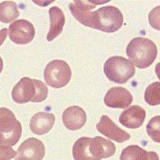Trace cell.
Segmentation results:
<instances>
[{
	"label": "cell",
	"mask_w": 160,
	"mask_h": 160,
	"mask_svg": "<svg viewBox=\"0 0 160 160\" xmlns=\"http://www.w3.org/2000/svg\"><path fill=\"white\" fill-rule=\"evenodd\" d=\"M50 17V29L47 35V41H52L59 35L65 25V15L58 7H52L48 11Z\"/></svg>",
	"instance_id": "2e32d148"
},
{
	"label": "cell",
	"mask_w": 160,
	"mask_h": 160,
	"mask_svg": "<svg viewBox=\"0 0 160 160\" xmlns=\"http://www.w3.org/2000/svg\"><path fill=\"white\" fill-rule=\"evenodd\" d=\"M55 123V116L52 113L39 112L31 119L30 128L34 134L41 135L47 133Z\"/></svg>",
	"instance_id": "9a60e30c"
},
{
	"label": "cell",
	"mask_w": 160,
	"mask_h": 160,
	"mask_svg": "<svg viewBox=\"0 0 160 160\" xmlns=\"http://www.w3.org/2000/svg\"><path fill=\"white\" fill-rule=\"evenodd\" d=\"M20 15L18 6L12 1H5L0 3V21L8 24L16 20Z\"/></svg>",
	"instance_id": "ac0fdd59"
},
{
	"label": "cell",
	"mask_w": 160,
	"mask_h": 160,
	"mask_svg": "<svg viewBox=\"0 0 160 160\" xmlns=\"http://www.w3.org/2000/svg\"><path fill=\"white\" fill-rule=\"evenodd\" d=\"M144 100L152 106L160 104V83L156 82L149 85L145 90Z\"/></svg>",
	"instance_id": "d6986e66"
},
{
	"label": "cell",
	"mask_w": 160,
	"mask_h": 160,
	"mask_svg": "<svg viewBox=\"0 0 160 160\" xmlns=\"http://www.w3.org/2000/svg\"><path fill=\"white\" fill-rule=\"evenodd\" d=\"M7 32H8V30H7V28H3L2 30H0V46L3 44L7 38Z\"/></svg>",
	"instance_id": "7402d4cb"
},
{
	"label": "cell",
	"mask_w": 160,
	"mask_h": 160,
	"mask_svg": "<svg viewBox=\"0 0 160 160\" xmlns=\"http://www.w3.org/2000/svg\"><path fill=\"white\" fill-rule=\"evenodd\" d=\"M72 75L69 65L63 60H55L49 62L44 71L46 83L54 88H61L70 81Z\"/></svg>",
	"instance_id": "52a82bcc"
},
{
	"label": "cell",
	"mask_w": 160,
	"mask_h": 160,
	"mask_svg": "<svg viewBox=\"0 0 160 160\" xmlns=\"http://www.w3.org/2000/svg\"><path fill=\"white\" fill-rule=\"evenodd\" d=\"M22 125L9 108H0V146L12 147L22 135Z\"/></svg>",
	"instance_id": "277c9868"
},
{
	"label": "cell",
	"mask_w": 160,
	"mask_h": 160,
	"mask_svg": "<svg viewBox=\"0 0 160 160\" xmlns=\"http://www.w3.org/2000/svg\"><path fill=\"white\" fill-rule=\"evenodd\" d=\"M9 34L11 40L14 43L26 45L33 39L35 30L30 22L20 19L14 21L9 26Z\"/></svg>",
	"instance_id": "ba28073f"
},
{
	"label": "cell",
	"mask_w": 160,
	"mask_h": 160,
	"mask_svg": "<svg viewBox=\"0 0 160 160\" xmlns=\"http://www.w3.org/2000/svg\"><path fill=\"white\" fill-rule=\"evenodd\" d=\"M86 114L78 106H71L63 112L62 121L65 128L71 131L81 129L86 122Z\"/></svg>",
	"instance_id": "5bb4252c"
},
{
	"label": "cell",
	"mask_w": 160,
	"mask_h": 160,
	"mask_svg": "<svg viewBox=\"0 0 160 160\" xmlns=\"http://www.w3.org/2000/svg\"><path fill=\"white\" fill-rule=\"evenodd\" d=\"M96 128L98 132L107 138L118 143L124 142L130 139V135L119 128L116 123L106 115L101 116Z\"/></svg>",
	"instance_id": "30bf717a"
},
{
	"label": "cell",
	"mask_w": 160,
	"mask_h": 160,
	"mask_svg": "<svg viewBox=\"0 0 160 160\" xmlns=\"http://www.w3.org/2000/svg\"><path fill=\"white\" fill-rule=\"evenodd\" d=\"M104 72L111 81L120 84L126 83L135 73L134 64L124 57L109 58L104 65Z\"/></svg>",
	"instance_id": "5b68a950"
},
{
	"label": "cell",
	"mask_w": 160,
	"mask_h": 160,
	"mask_svg": "<svg viewBox=\"0 0 160 160\" xmlns=\"http://www.w3.org/2000/svg\"><path fill=\"white\" fill-rule=\"evenodd\" d=\"M3 62L2 58L0 57V73H1L2 70H3Z\"/></svg>",
	"instance_id": "603a6c76"
},
{
	"label": "cell",
	"mask_w": 160,
	"mask_h": 160,
	"mask_svg": "<svg viewBox=\"0 0 160 160\" xmlns=\"http://www.w3.org/2000/svg\"><path fill=\"white\" fill-rule=\"evenodd\" d=\"M105 104L111 108H125L133 102L132 93L123 87H113L107 92Z\"/></svg>",
	"instance_id": "8fae6325"
},
{
	"label": "cell",
	"mask_w": 160,
	"mask_h": 160,
	"mask_svg": "<svg viewBox=\"0 0 160 160\" xmlns=\"http://www.w3.org/2000/svg\"><path fill=\"white\" fill-rule=\"evenodd\" d=\"M123 22V14L118 8L105 6L92 12L89 28L103 32L113 33L119 30Z\"/></svg>",
	"instance_id": "3957f363"
},
{
	"label": "cell",
	"mask_w": 160,
	"mask_h": 160,
	"mask_svg": "<svg viewBox=\"0 0 160 160\" xmlns=\"http://www.w3.org/2000/svg\"><path fill=\"white\" fill-rule=\"evenodd\" d=\"M107 2L97 1H72L69 4V8L76 20L85 26L89 27L90 20L92 16V10L97 5L104 3Z\"/></svg>",
	"instance_id": "7c38bea8"
},
{
	"label": "cell",
	"mask_w": 160,
	"mask_h": 160,
	"mask_svg": "<svg viewBox=\"0 0 160 160\" xmlns=\"http://www.w3.org/2000/svg\"><path fill=\"white\" fill-rule=\"evenodd\" d=\"M146 118V111L139 105H133L123 111L119 122L122 125L129 129L140 128Z\"/></svg>",
	"instance_id": "4fadbf2b"
},
{
	"label": "cell",
	"mask_w": 160,
	"mask_h": 160,
	"mask_svg": "<svg viewBox=\"0 0 160 160\" xmlns=\"http://www.w3.org/2000/svg\"><path fill=\"white\" fill-rule=\"evenodd\" d=\"M160 117L159 116H154L148 122L147 126V132L151 139L156 142H160Z\"/></svg>",
	"instance_id": "ffe728a7"
},
{
	"label": "cell",
	"mask_w": 160,
	"mask_h": 160,
	"mask_svg": "<svg viewBox=\"0 0 160 160\" xmlns=\"http://www.w3.org/2000/svg\"><path fill=\"white\" fill-rule=\"evenodd\" d=\"M17 152L11 147L0 146V160H10L14 158Z\"/></svg>",
	"instance_id": "44dd1931"
},
{
	"label": "cell",
	"mask_w": 160,
	"mask_h": 160,
	"mask_svg": "<svg viewBox=\"0 0 160 160\" xmlns=\"http://www.w3.org/2000/svg\"><path fill=\"white\" fill-rule=\"evenodd\" d=\"M120 160H159L154 152H147L138 145H131L123 149Z\"/></svg>",
	"instance_id": "e0dca14e"
},
{
	"label": "cell",
	"mask_w": 160,
	"mask_h": 160,
	"mask_svg": "<svg viewBox=\"0 0 160 160\" xmlns=\"http://www.w3.org/2000/svg\"><path fill=\"white\" fill-rule=\"evenodd\" d=\"M126 54L137 68L145 69L156 60L158 49L152 41L144 38H136L129 42Z\"/></svg>",
	"instance_id": "7a4b0ae2"
},
{
	"label": "cell",
	"mask_w": 160,
	"mask_h": 160,
	"mask_svg": "<svg viewBox=\"0 0 160 160\" xmlns=\"http://www.w3.org/2000/svg\"><path fill=\"white\" fill-rule=\"evenodd\" d=\"M43 94L44 90L41 81L23 77L14 86L12 98L19 104H24L29 101L40 103L42 101Z\"/></svg>",
	"instance_id": "8992f818"
},
{
	"label": "cell",
	"mask_w": 160,
	"mask_h": 160,
	"mask_svg": "<svg viewBox=\"0 0 160 160\" xmlns=\"http://www.w3.org/2000/svg\"><path fill=\"white\" fill-rule=\"evenodd\" d=\"M115 152V144L99 136L79 138L72 147L75 160H101L112 156Z\"/></svg>",
	"instance_id": "6da1fadb"
},
{
	"label": "cell",
	"mask_w": 160,
	"mask_h": 160,
	"mask_svg": "<svg viewBox=\"0 0 160 160\" xmlns=\"http://www.w3.org/2000/svg\"><path fill=\"white\" fill-rule=\"evenodd\" d=\"M45 154V148L41 141L29 138L19 147L15 160H42Z\"/></svg>",
	"instance_id": "9c48e42d"
}]
</instances>
